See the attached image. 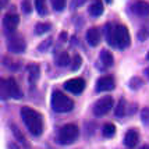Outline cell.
<instances>
[{
    "label": "cell",
    "instance_id": "4fadbf2b",
    "mask_svg": "<svg viewBox=\"0 0 149 149\" xmlns=\"http://www.w3.org/2000/svg\"><path fill=\"white\" fill-rule=\"evenodd\" d=\"M139 135H138V131L136 130H128L124 135V145L128 146V148H134L136 143H138Z\"/></svg>",
    "mask_w": 149,
    "mask_h": 149
},
{
    "label": "cell",
    "instance_id": "7a4b0ae2",
    "mask_svg": "<svg viewBox=\"0 0 149 149\" xmlns=\"http://www.w3.org/2000/svg\"><path fill=\"white\" fill-rule=\"evenodd\" d=\"M52 109L57 113H68L74 109V102L61 91H54L52 93Z\"/></svg>",
    "mask_w": 149,
    "mask_h": 149
},
{
    "label": "cell",
    "instance_id": "ffe728a7",
    "mask_svg": "<svg viewBox=\"0 0 149 149\" xmlns=\"http://www.w3.org/2000/svg\"><path fill=\"white\" fill-rule=\"evenodd\" d=\"M104 32H106V42L110 46H114V26L110 24H106Z\"/></svg>",
    "mask_w": 149,
    "mask_h": 149
},
{
    "label": "cell",
    "instance_id": "603a6c76",
    "mask_svg": "<svg viewBox=\"0 0 149 149\" xmlns=\"http://www.w3.org/2000/svg\"><path fill=\"white\" fill-rule=\"evenodd\" d=\"M56 63H57V65H60V67H65V65H68L70 63H71V61H70V56H68V53L61 52L57 56V58H56Z\"/></svg>",
    "mask_w": 149,
    "mask_h": 149
},
{
    "label": "cell",
    "instance_id": "d6a6232c",
    "mask_svg": "<svg viewBox=\"0 0 149 149\" xmlns=\"http://www.w3.org/2000/svg\"><path fill=\"white\" fill-rule=\"evenodd\" d=\"M86 0H72V7H81L85 4Z\"/></svg>",
    "mask_w": 149,
    "mask_h": 149
},
{
    "label": "cell",
    "instance_id": "ab89813d",
    "mask_svg": "<svg viewBox=\"0 0 149 149\" xmlns=\"http://www.w3.org/2000/svg\"><path fill=\"white\" fill-rule=\"evenodd\" d=\"M0 11H1V1H0Z\"/></svg>",
    "mask_w": 149,
    "mask_h": 149
},
{
    "label": "cell",
    "instance_id": "83f0119b",
    "mask_svg": "<svg viewBox=\"0 0 149 149\" xmlns=\"http://www.w3.org/2000/svg\"><path fill=\"white\" fill-rule=\"evenodd\" d=\"M52 1V7L56 11H61L65 7V0H50Z\"/></svg>",
    "mask_w": 149,
    "mask_h": 149
},
{
    "label": "cell",
    "instance_id": "4316f807",
    "mask_svg": "<svg viewBox=\"0 0 149 149\" xmlns=\"http://www.w3.org/2000/svg\"><path fill=\"white\" fill-rule=\"evenodd\" d=\"M81 64H82V58H81V56H79V54H75V56L72 57L71 70H72V71H77L78 68L81 67Z\"/></svg>",
    "mask_w": 149,
    "mask_h": 149
},
{
    "label": "cell",
    "instance_id": "cb8c5ba5",
    "mask_svg": "<svg viewBox=\"0 0 149 149\" xmlns=\"http://www.w3.org/2000/svg\"><path fill=\"white\" fill-rule=\"evenodd\" d=\"M35 8L38 14L46 15L47 14V7H46V0H35Z\"/></svg>",
    "mask_w": 149,
    "mask_h": 149
},
{
    "label": "cell",
    "instance_id": "8992f818",
    "mask_svg": "<svg viewBox=\"0 0 149 149\" xmlns=\"http://www.w3.org/2000/svg\"><path fill=\"white\" fill-rule=\"evenodd\" d=\"M114 104V100L111 96H103L99 100H96V103L93 104V114L96 117H102L104 114H107L110 109Z\"/></svg>",
    "mask_w": 149,
    "mask_h": 149
},
{
    "label": "cell",
    "instance_id": "ac0fdd59",
    "mask_svg": "<svg viewBox=\"0 0 149 149\" xmlns=\"http://www.w3.org/2000/svg\"><path fill=\"white\" fill-rule=\"evenodd\" d=\"M10 128H11V131H13V135L15 136V139H17L19 143H22L25 148H28V142H26L25 136H24V134L19 131L18 127H17L15 124H10Z\"/></svg>",
    "mask_w": 149,
    "mask_h": 149
},
{
    "label": "cell",
    "instance_id": "d4e9b609",
    "mask_svg": "<svg viewBox=\"0 0 149 149\" xmlns=\"http://www.w3.org/2000/svg\"><path fill=\"white\" fill-rule=\"evenodd\" d=\"M114 114L117 117H123L125 114V100L124 99H120L118 103H117L116 109H114Z\"/></svg>",
    "mask_w": 149,
    "mask_h": 149
},
{
    "label": "cell",
    "instance_id": "9a60e30c",
    "mask_svg": "<svg viewBox=\"0 0 149 149\" xmlns=\"http://www.w3.org/2000/svg\"><path fill=\"white\" fill-rule=\"evenodd\" d=\"M103 3H102V0H92L91 6H89V14H91L92 17H99V15H102L103 14Z\"/></svg>",
    "mask_w": 149,
    "mask_h": 149
},
{
    "label": "cell",
    "instance_id": "6da1fadb",
    "mask_svg": "<svg viewBox=\"0 0 149 149\" xmlns=\"http://www.w3.org/2000/svg\"><path fill=\"white\" fill-rule=\"evenodd\" d=\"M21 117L25 127L33 136H39L43 132V117L39 111H36L32 107L24 106L21 109Z\"/></svg>",
    "mask_w": 149,
    "mask_h": 149
},
{
    "label": "cell",
    "instance_id": "9c48e42d",
    "mask_svg": "<svg viewBox=\"0 0 149 149\" xmlns=\"http://www.w3.org/2000/svg\"><path fill=\"white\" fill-rule=\"evenodd\" d=\"M18 24H19L18 14L8 13V14H6L4 18H3V26H4V29H6L7 32H10V33L15 32V29H17Z\"/></svg>",
    "mask_w": 149,
    "mask_h": 149
},
{
    "label": "cell",
    "instance_id": "7c38bea8",
    "mask_svg": "<svg viewBox=\"0 0 149 149\" xmlns=\"http://www.w3.org/2000/svg\"><path fill=\"white\" fill-rule=\"evenodd\" d=\"M132 11L139 15V17H148L149 15V3L148 1H143V0H138L134 3L132 6Z\"/></svg>",
    "mask_w": 149,
    "mask_h": 149
},
{
    "label": "cell",
    "instance_id": "8d00e7d4",
    "mask_svg": "<svg viewBox=\"0 0 149 149\" xmlns=\"http://www.w3.org/2000/svg\"><path fill=\"white\" fill-rule=\"evenodd\" d=\"M141 149H149V145H143V146H142Z\"/></svg>",
    "mask_w": 149,
    "mask_h": 149
},
{
    "label": "cell",
    "instance_id": "f35d334b",
    "mask_svg": "<svg viewBox=\"0 0 149 149\" xmlns=\"http://www.w3.org/2000/svg\"><path fill=\"white\" fill-rule=\"evenodd\" d=\"M146 58H148V60H149V52H148V54H146Z\"/></svg>",
    "mask_w": 149,
    "mask_h": 149
},
{
    "label": "cell",
    "instance_id": "2e32d148",
    "mask_svg": "<svg viewBox=\"0 0 149 149\" xmlns=\"http://www.w3.org/2000/svg\"><path fill=\"white\" fill-rule=\"evenodd\" d=\"M1 63H3L4 67H7L11 71H17V70H19V67H21V63H19L18 60H14V58L8 57V56H3Z\"/></svg>",
    "mask_w": 149,
    "mask_h": 149
},
{
    "label": "cell",
    "instance_id": "52a82bcc",
    "mask_svg": "<svg viewBox=\"0 0 149 149\" xmlns=\"http://www.w3.org/2000/svg\"><path fill=\"white\" fill-rule=\"evenodd\" d=\"M64 89L71 92L74 95H79L85 89V81L84 78H71L64 82Z\"/></svg>",
    "mask_w": 149,
    "mask_h": 149
},
{
    "label": "cell",
    "instance_id": "ba28073f",
    "mask_svg": "<svg viewBox=\"0 0 149 149\" xmlns=\"http://www.w3.org/2000/svg\"><path fill=\"white\" fill-rule=\"evenodd\" d=\"M114 86H116L114 78L111 77V75H104V77H100L96 81L95 89H96V92H107V91L114 89Z\"/></svg>",
    "mask_w": 149,
    "mask_h": 149
},
{
    "label": "cell",
    "instance_id": "484cf974",
    "mask_svg": "<svg viewBox=\"0 0 149 149\" xmlns=\"http://www.w3.org/2000/svg\"><path fill=\"white\" fill-rule=\"evenodd\" d=\"M142 84H143V81L139 77H132L130 79V88L131 89H139V88L142 86Z\"/></svg>",
    "mask_w": 149,
    "mask_h": 149
},
{
    "label": "cell",
    "instance_id": "f546056e",
    "mask_svg": "<svg viewBox=\"0 0 149 149\" xmlns=\"http://www.w3.org/2000/svg\"><path fill=\"white\" fill-rule=\"evenodd\" d=\"M50 45H52V38H47L45 42H42V43L39 45L38 49L40 50V52H46V50H47V47H49Z\"/></svg>",
    "mask_w": 149,
    "mask_h": 149
},
{
    "label": "cell",
    "instance_id": "8fae6325",
    "mask_svg": "<svg viewBox=\"0 0 149 149\" xmlns=\"http://www.w3.org/2000/svg\"><path fill=\"white\" fill-rule=\"evenodd\" d=\"M85 38H86V42L91 46H93V47L97 46L100 43V31H99V28H96V26L89 28L85 33Z\"/></svg>",
    "mask_w": 149,
    "mask_h": 149
},
{
    "label": "cell",
    "instance_id": "e0dca14e",
    "mask_svg": "<svg viewBox=\"0 0 149 149\" xmlns=\"http://www.w3.org/2000/svg\"><path fill=\"white\" fill-rule=\"evenodd\" d=\"M100 61L103 63L104 67H111V65L114 64L113 53L110 50H102V53H100Z\"/></svg>",
    "mask_w": 149,
    "mask_h": 149
},
{
    "label": "cell",
    "instance_id": "4dcf8cb0",
    "mask_svg": "<svg viewBox=\"0 0 149 149\" xmlns=\"http://www.w3.org/2000/svg\"><path fill=\"white\" fill-rule=\"evenodd\" d=\"M148 33H149L148 29H146V28H142V29L138 32V39H139V40H145V39L148 38Z\"/></svg>",
    "mask_w": 149,
    "mask_h": 149
},
{
    "label": "cell",
    "instance_id": "5bb4252c",
    "mask_svg": "<svg viewBox=\"0 0 149 149\" xmlns=\"http://www.w3.org/2000/svg\"><path fill=\"white\" fill-rule=\"evenodd\" d=\"M26 71H28V79L31 85H35L38 81L39 75H40V68L38 64H28L26 65Z\"/></svg>",
    "mask_w": 149,
    "mask_h": 149
},
{
    "label": "cell",
    "instance_id": "1f68e13d",
    "mask_svg": "<svg viewBox=\"0 0 149 149\" xmlns=\"http://www.w3.org/2000/svg\"><path fill=\"white\" fill-rule=\"evenodd\" d=\"M22 10H24V13L25 14L31 13V4H29L28 0H24V3H22Z\"/></svg>",
    "mask_w": 149,
    "mask_h": 149
},
{
    "label": "cell",
    "instance_id": "7402d4cb",
    "mask_svg": "<svg viewBox=\"0 0 149 149\" xmlns=\"http://www.w3.org/2000/svg\"><path fill=\"white\" fill-rule=\"evenodd\" d=\"M50 28H52V25H50L49 22H38V24L35 25V33H36V35H43V33L49 32Z\"/></svg>",
    "mask_w": 149,
    "mask_h": 149
},
{
    "label": "cell",
    "instance_id": "d590c367",
    "mask_svg": "<svg viewBox=\"0 0 149 149\" xmlns=\"http://www.w3.org/2000/svg\"><path fill=\"white\" fill-rule=\"evenodd\" d=\"M145 74H146V77H148V79H149V67L145 70Z\"/></svg>",
    "mask_w": 149,
    "mask_h": 149
},
{
    "label": "cell",
    "instance_id": "44dd1931",
    "mask_svg": "<svg viewBox=\"0 0 149 149\" xmlns=\"http://www.w3.org/2000/svg\"><path fill=\"white\" fill-rule=\"evenodd\" d=\"M10 97L8 89H7V81L0 77V100H7Z\"/></svg>",
    "mask_w": 149,
    "mask_h": 149
},
{
    "label": "cell",
    "instance_id": "277c9868",
    "mask_svg": "<svg viewBox=\"0 0 149 149\" xmlns=\"http://www.w3.org/2000/svg\"><path fill=\"white\" fill-rule=\"evenodd\" d=\"M131 43L130 32L124 25H116L114 26V46L120 49L128 47Z\"/></svg>",
    "mask_w": 149,
    "mask_h": 149
},
{
    "label": "cell",
    "instance_id": "3957f363",
    "mask_svg": "<svg viewBox=\"0 0 149 149\" xmlns=\"http://www.w3.org/2000/svg\"><path fill=\"white\" fill-rule=\"evenodd\" d=\"M78 135H79V130H78L77 124H65L63 125L57 132V141L61 145H71L77 141Z\"/></svg>",
    "mask_w": 149,
    "mask_h": 149
},
{
    "label": "cell",
    "instance_id": "f1b7e54d",
    "mask_svg": "<svg viewBox=\"0 0 149 149\" xmlns=\"http://www.w3.org/2000/svg\"><path fill=\"white\" fill-rule=\"evenodd\" d=\"M141 120L143 124L149 125V107H143L141 111Z\"/></svg>",
    "mask_w": 149,
    "mask_h": 149
},
{
    "label": "cell",
    "instance_id": "e575fe53",
    "mask_svg": "<svg viewBox=\"0 0 149 149\" xmlns=\"http://www.w3.org/2000/svg\"><path fill=\"white\" fill-rule=\"evenodd\" d=\"M65 38H67V33H65V32H63L61 35H60V40H63V42H64V40H67Z\"/></svg>",
    "mask_w": 149,
    "mask_h": 149
},
{
    "label": "cell",
    "instance_id": "5b68a950",
    "mask_svg": "<svg viewBox=\"0 0 149 149\" xmlns=\"http://www.w3.org/2000/svg\"><path fill=\"white\" fill-rule=\"evenodd\" d=\"M7 49L11 53H24L26 49V43L21 35L13 32L7 38Z\"/></svg>",
    "mask_w": 149,
    "mask_h": 149
},
{
    "label": "cell",
    "instance_id": "30bf717a",
    "mask_svg": "<svg viewBox=\"0 0 149 149\" xmlns=\"http://www.w3.org/2000/svg\"><path fill=\"white\" fill-rule=\"evenodd\" d=\"M7 89H8V95L13 99H21L22 97V91L19 88L18 82L14 78H7Z\"/></svg>",
    "mask_w": 149,
    "mask_h": 149
},
{
    "label": "cell",
    "instance_id": "d6986e66",
    "mask_svg": "<svg viewBox=\"0 0 149 149\" xmlns=\"http://www.w3.org/2000/svg\"><path fill=\"white\" fill-rule=\"evenodd\" d=\"M102 134H103L104 138L114 136V134H116V125L113 123H106L103 125V128H102Z\"/></svg>",
    "mask_w": 149,
    "mask_h": 149
},
{
    "label": "cell",
    "instance_id": "74e56055",
    "mask_svg": "<svg viewBox=\"0 0 149 149\" xmlns=\"http://www.w3.org/2000/svg\"><path fill=\"white\" fill-rule=\"evenodd\" d=\"M111 1H113V0H106V3H111Z\"/></svg>",
    "mask_w": 149,
    "mask_h": 149
},
{
    "label": "cell",
    "instance_id": "836d02e7",
    "mask_svg": "<svg viewBox=\"0 0 149 149\" xmlns=\"http://www.w3.org/2000/svg\"><path fill=\"white\" fill-rule=\"evenodd\" d=\"M7 148H8V149H21L17 143H14V142H10L8 145H7Z\"/></svg>",
    "mask_w": 149,
    "mask_h": 149
}]
</instances>
